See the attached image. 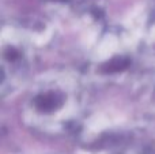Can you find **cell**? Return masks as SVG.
I'll use <instances>...</instances> for the list:
<instances>
[{
    "label": "cell",
    "instance_id": "1",
    "mask_svg": "<svg viewBox=\"0 0 155 154\" xmlns=\"http://www.w3.org/2000/svg\"><path fill=\"white\" fill-rule=\"evenodd\" d=\"M87 94L82 79L71 72H49L35 79L22 102L21 117L31 131L65 135L82 123Z\"/></svg>",
    "mask_w": 155,
    "mask_h": 154
},
{
    "label": "cell",
    "instance_id": "2",
    "mask_svg": "<svg viewBox=\"0 0 155 154\" xmlns=\"http://www.w3.org/2000/svg\"><path fill=\"white\" fill-rule=\"evenodd\" d=\"M51 32L34 22H10L3 26L0 44L2 95H12L29 81L35 51L49 41Z\"/></svg>",
    "mask_w": 155,
    "mask_h": 154
},
{
    "label": "cell",
    "instance_id": "3",
    "mask_svg": "<svg viewBox=\"0 0 155 154\" xmlns=\"http://www.w3.org/2000/svg\"><path fill=\"white\" fill-rule=\"evenodd\" d=\"M51 8L56 11V14L67 15L74 14V11H79L83 4V0H44Z\"/></svg>",
    "mask_w": 155,
    "mask_h": 154
},
{
    "label": "cell",
    "instance_id": "4",
    "mask_svg": "<svg viewBox=\"0 0 155 154\" xmlns=\"http://www.w3.org/2000/svg\"><path fill=\"white\" fill-rule=\"evenodd\" d=\"M113 154H147L143 149L136 146H124L120 147L117 152H114Z\"/></svg>",
    "mask_w": 155,
    "mask_h": 154
}]
</instances>
